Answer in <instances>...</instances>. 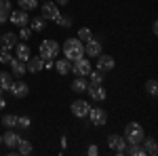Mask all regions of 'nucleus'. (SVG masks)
Instances as JSON below:
<instances>
[{"mask_svg": "<svg viewBox=\"0 0 158 156\" xmlns=\"http://www.w3.org/2000/svg\"><path fill=\"white\" fill-rule=\"evenodd\" d=\"M70 89H72L76 95H82V93H86V89H89V82L85 80V76H76L72 80V84H70Z\"/></svg>", "mask_w": 158, "mask_h": 156, "instance_id": "17", "label": "nucleus"}, {"mask_svg": "<svg viewBox=\"0 0 158 156\" xmlns=\"http://www.w3.org/2000/svg\"><path fill=\"white\" fill-rule=\"evenodd\" d=\"M11 82H13V74L0 70V91H9Z\"/></svg>", "mask_w": 158, "mask_h": 156, "instance_id": "22", "label": "nucleus"}, {"mask_svg": "<svg viewBox=\"0 0 158 156\" xmlns=\"http://www.w3.org/2000/svg\"><path fill=\"white\" fill-rule=\"evenodd\" d=\"M0 122H2L6 129H15V127H17V116H15V114H4Z\"/></svg>", "mask_w": 158, "mask_h": 156, "instance_id": "27", "label": "nucleus"}, {"mask_svg": "<svg viewBox=\"0 0 158 156\" xmlns=\"http://www.w3.org/2000/svg\"><path fill=\"white\" fill-rule=\"evenodd\" d=\"M0 93H2V91H0Z\"/></svg>", "mask_w": 158, "mask_h": 156, "instance_id": "43", "label": "nucleus"}, {"mask_svg": "<svg viewBox=\"0 0 158 156\" xmlns=\"http://www.w3.org/2000/svg\"><path fill=\"white\" fill-rule=\"evenodd\" d=\"M53 2H55V4H59V6H65L70 0H53Z\"/></svg>", "mask_w": 158, "mask_h": 156, "instance_id": "38", "label": "nucleus"}, {"mask_svg": "<svg viewBox=\"0 0 158 156\" xmlns=\"http://www.w3.org/2000/svg\"><path fill=\"white\" fill-rule=\"evenodd\" d=\"M9 91H11V95L15 97V99H23V97H27V93H30V86H27V82H23V80H17V82H11Z\"/></svg>", "mask_w": 158, "mask_h": 156, "instance_id": "11", "label": "nucleus"}, {"mask_svg": "<svg viewBox=\"0 0 158 156\" xmlns=\"http://www.w3.org/2000/svg\"><path fill=\"white\" fill-rule=\"evenodd\" d=\"M86 154H89V156H97V154H99V148H97L95 144H93V145H89V150H86Z\"/></svg>", "mask_w": 158, "mask_h": 156, "instance_id": "36", "label": "nucleus"}, {"mask_svg": "<svg viewBox=\"0 0 158 156\" xmlns=\"http://www.w3.org/2000/svg\"><path fill=\"white\" fill-rule=\"evenodd\" d=\"M34 32H32V27L30 25H23V27H19V38L21 40H30V36H32Z\"/></svg>", "mask_w": 158, "mask_h": 156, "instance_id": "31", "label": "nucleus"}, {"mask_svg": "<svg viewBox=\"0 0 158 156\" xmlns=\"http://www.w3.org/2000/svg\"><path fill=\"white\" fill-rule=\"evenodd\" d=\"M124 154H131V156H146V152H143L141 144H127V148H124Z\"/></svg>", "mask_w": 158, "mask_h": 156, "instance_id": "25", "label": "nucleus"}, {"mask_svg": "<svg viewBox=\"0 0 158 156\" xmlns=\"http://www.w3.org/2000/svg\"><path fill=\"white\" fill-rule=\"evenodd\" d=\"M15 44H17V34L6 32V34L0 36V48H2V51H11Z\"/></svg>", "mask_w": 158, "mask_h": 156, "instance_id": "15", "label": "nucleus"}, {"mask_svg": "<svg viewBox=\"0 0 158 156\" xmlns=\"http://www.w3.org/2000/svg\"><path fill=\"white\" fill-rule=\"evenodd\" d=\"M30 55H32V51H30V44L27 42H19V44H15V57L21 61H27L30 59Z\"/></svg>", "mask_w": 158, "mask_h": 156, "instance_id": "18", "label": "nucleus"}, {"mask_svg": "<svg viewBox=\"0 0 158 156\" xmlns=\"http://www.w3.org/2000/svg\"><path fill=\"white\" fill-rule=\"evenodd\" d=\"M61 51H63V57L68 61H76L78 57L85 55V42L78 40V38H68V40L63 42Z\"/></svg>", "mask_w": 158, "mask_h": 156, "instance_id": "1", "label": "nucleus"}, {"mask_svg": "<svg viewBox=\"0 0 158 156\" xmlns=\"http://www.w3.org/2000/svg\"><path fill=\"white\" fill-rule=\"evenodd\" d=\"M57 23H59V27H72V19H70V17H61L59 15Z\"/></svg>", "mask_w": 158, "mask_h": 156, "instance_id": "34", "label": "nucleus"}, {"mask_svg": "<svg viewBox=\"0 0 158 156\" xmlns=\"http://www.w3.org/2000/svg\"><path fill=\"white\" fill-rule=\"evenodd\" d=\"M11 61H13V57H11V51H0V63L9 65Z\"/></svg>", "mask_w": 158, "mask_h": 156, "instance_id": "33", "label": "nucleus"}, {"mask_svg": "<svg viewBox=\"0 0 158 156\" xmlns=\"http://www.w3.org/2000/svg\"><path fill=\"white\" fill-rule=\"evenodd\" d=\"M0 51H2V48H0Z\"/></svg>", "mask_w": 158, "mask_h": 156, "instance_id": "42", "label": "nucleus"}, {"mask_svg": "<svg viewBox=\"0 0 158 156\" xmlns=\"http://www.w3.org/2000/svg\"><path fill=\"white\" fill-rule=\"evenodd\" d=\"M30 124H32L30 116H17V127L19 129H30Z\"/></svg>", "mask_w": 158, "mask_h": 156, "instance_id": "32", "label": "nucleus"}, {"mask_svg": "<svg viewBox=\"0 0 158 156\" xmlns=\"http://www.w3.org/2000/svg\"><path fill=\"white\" fill-rule=\"evenodd\" d=\"M4 108H6V99H4L2 93H0V110H4Z\"/></svg>", "mask_w": 158, "mask_h": 156, "instance_id": "37", "label": "nucleus"}, {"mask_svg": "<svg viewBox=\"0 0 158 156\" xmlns=\"http://www.w3.org/2000/svg\"><path fill=\"white\" fill-rule=\"evenodd\" d=\"M0 145H2V135H0Z\"/></svg>", "mask_w": 158, "mask_h": 156, "instance_id": "40", "label": "nucleus"}, {"mask_svg": "<svg viewBox=\"0 0 158 156\" xmlns=\"http://www.w3.org/2000/svg\"><path fill=\"white\" fill-rule=\"evenodd\" d=\"M89 78H91V82L89 84H103V72H93V70H91V72H89Z\"/></svg>", "mask_w": 158, "mask_h": 156, "instance_id": "29", "label": "nucleus"}, {"mask_svg": "<svg viewBox=\"0 0 158 156\" xmlns=\"http://www.w3.org/2000/svg\"><path fill=\"white\" fill-rule=\"evenodd\" d=\"M9 65H11V74H13V76H17V78H21V76H25V74H27L25 61L17 59V57H13V61L9 63Z\"/></svg>", "mask_w": 158, "mask_h": 156, "instance_id": "14", "label": "nucleus"}, {"mask_svg": "<svg viewBox=\"0 0 158 156\" xmlns=\"http://www.w3.org/2000/svg\"><path fill=\"white\" fill-rule=\"evenodd\" d=\"M141 144H143V152H146L148 156H156L158 154V145H156V139H154V137H143V141H141Z\"/></svg>", "mask_w": 158, "mask_h": 156, "instance_id": "20", "label": "nucleus"}, {"mask_svg": "<svg viewBox=\"0 0 158 156\" xmlns=\"http://www.w3.org/2000/svg\"><path fill=\"white\" fill-rule=\"evenodd\" d=\"M42 2H44V0H42Z\"/></svg>", "mask_w": 158, "mask_h": 156, "instance_id": "41", "label": "nucleus"}, {"mask_svg": "<svg viewBox=\"0 0 158 156\" xmlns=\"http://www.w3.org/2000/svg\"><path fill=\"white\" fill-rule=\"evenodd\" d=\"M40 15L44 17V19H51V21H57L59 19V4H55L53 0H44L42 2V6H40Z\"/></svg>", "mask_w": 158, "mask_h": 156, "instance_id": "4", "label": "nucleus"}, {"mask_svg": "<svg viewBox=\"0 0 158 156\" xmlns=\"http://www.w3.org/2000/svg\"><path fill=\"white\" fill-rule=\"evenodd\" d=\"M86 118L91 120V124H95V127H103L108 122V112L103 108H91Z\"/></svg>", "mask_w": 158, "mask_h": 156, "instance_id": "6", "label": "nucleus"}, {"mask_svg": "<svg viewBox=\"0 0 158 156\" xmlns=\"http://www.w3.org/2000/svg\"><path fill=\"white\" fill-rule=\"evenodd\" d=\"M44 21H47V19H44V17H42V15H38V17H34V19H30V27H32V32H42V30H44Z\"/></svg>", "mask_w": 158, "mask_h": 156, "instance_id": "23", "label": "nucleus"}, {"mask_svg": "<svg viewBox=\"0 0 158 156\" xmlns=\"http://www.w3.org/2000/svg\"><path fill=\"white\" fill-rule=\"evenodd\" d=\"M108 145L112 152H116V154H124V148H127V139H124V135H110L108 137Z\"/></svg>", "mask_w": 158, "mask_h": 156, "instance_id": "8", "label": "nucleus"}, {"mask_svg": "<svg viewBox=\"0 0 158 156\" xmlns=\"http://www.w3.org/2000/svg\"><path fill=\"white\" fill-rule=\"evenodd\" d=\"M9 21H11L13 25H17V27H23V25L30 23V15H27V11L17 9V11H11V15H9Z\"/></svg>", "mask_w": 158, "mask_h": 156, "instance_id": "10", "label": "nucleus"}, {"mask_svg": "<svg viewBox=\"0 0 158 156\" xmlns=\"http://www.w3.org/2000/svg\"><path fill=\"white\" fill-rule=\"evenodd\" d=\"M59 51H61V47H59L57 40H42L40 47H38V55L42 57V61L44 59H57Z\"/></svg>", "mask_w": 158, "mask_h": 156, "instance_id": "3", "label": "nucleus"}, {"mask_svg": "<svg viewBox=\"0 0 158 156\" xmlns=\"http://www.w3.org/2000/svg\"><path fill=\"white\" fill-rule=\"evenodd\" d=\"M152 34H154V36H156V34H158V25H156V21L152 23Z\"/></svg>", "mask_w": 158, "mask_h": 156, "instance_id": "39", "label": "nucleus"}, {"mask_svg": "<svg viewBox=\"0 0 158 156\" xmlns=\"http://www.w3.org/2000/svg\"><path fill=\"white\" fill-rule=\"evenodd\" d=\"M53 68H55L61 76H65V74H70V70H72V61H68L65 57H63V59H57V61H55V65H53Z\"/></svg>", "mask_w": 158, "mask_h": 156, "instance_id": "21", "label": "nucleus"}, {"mask_svg": "<svg viewBox=\"0 0 158 156\" xmlns=\"http://www.w3.org/2000/svg\"><path fill=\"white\" fill-rule=\"evenodd\" d=\"M76 38H78V40H82V42H86V40H91V38H93V32H91L89 27H80Z\"/></svg>", "mask_w": 158, "mask_h": 156, "instance_id": "30", "label": "nucleus"}, {"mask_svg": "<svg viewBox=\"0 0 158 156\" xmlns=\"http://www.w3.org/2000/svg\"><path fill=\"white\" fill-rule=\"evenodd\" d=\"M91 70H93L91 61L82 55V57H78L76 61H72V70H70V72L76 74V76H89V72H91Z\"/></svg>", "mask_w": 158, "mask_h": 156, "instance_id": "5", "label": "nucleus"}, {"mask_svg": "<svg viewBox=\"0 0 158 156\" xmlns=\"http://www.w3.org/2000/svg\"><path fill=\"white\" fill-rule=\"evenodd\" d=\"M146 91H148V95L156 97V93H158V82L154 80V78H150V80H146Z\"/></svg>", "mask_w": 158, "mask_h": 156, "instance_id": "28", "label": "nucleus"}, {"mask_svg": "<svg viewBox=\"0 0 158 156\" xmlns=\"http://www.w3.org/2000/svg\"><path fill=\"white\" fill-rule=\"evenodd\" d=\"M101 53H103V44H101L99 40L91 38V40L85 42V55H89V57H97V55H101Z\"/></svg>", "mask_w": 158, "mask_h": 156, "instance_id": "13", "label": "nucleus"}, {"mask_svg": "<svg viewBox=\"0 0 158 156\" xmlns=\"http://www.w3.org/2000/svg\"><path fill=\"white\" fill-rule=\"evenodd\" d=\"M143 137H146V131H143V127L139 122L133 120V122H129L124 127V139H127V144H141Z\"/></svg>", "mask_w": 158, "mask_h": 156, "instance_id": "2", "label": "nucleus"}, {"mask_svg": "<svg viewBox=\"0 0 158 156\" xmlns=\"http://www.w3.org/2000/svg\"><path fill=\"white\" fill-rule=\"evenodd\" d=\"M70 110H72V114L76 118H86L89 116V110H91V103L86 99H76V101H72Z\"/></svg>", "mask_w": 158, "mask_h": 156, "instance_id": "7", "label": "nucleus"}, {"mask_svg": "<svg viewBox=\"0 0 158 156\" xmlns=\"http://www.w3.org/2000/svg\"><path fill=\"white\" fill-rule=\"evenodd\" d=\"M19 139H21V137H19V135H17V133L13 131V129H9V131L4 133V135H2V144L4 145H9V148H17V144H19Z\"/></svg>", "mask_w": 158, "mask_h": 156, "instance_id": "19", "label": "nucleus"}, {"mask_svg": "<svg viewBox=\"0 0 158 156\" xmlns=\"http://www.w3.org/2000/svg\"><path fill=\"white\" fill-rule=\"evenodd\" d=\"M9 15H11V11L0 9V23H6V21H9Z\"/></svg>", "mask_w": 158, "mask_h": 156, "instance_id": "35", "label": "nucleus"}, {"mask_svg": "<svg viewBox=\"0 0 158 156\" xmlns=\"http://www.w3.org/2000/svg\"><path fill=\"white\" fill-rule=\"evenodd\" d=\"M114 68H116V61H114L112 55H103V53L97 55V70L99 72L106 74V72H112Z\"/></svg>", "mask_w": 158, "mask_h": 156, "instance_id": "12", "label": "nucleus"}, {"mask_svg": "<svg viewBox=\"0 0 158 156\" xmlns=\"http://www.w3.org/2000/svg\"><path fill=\"white\" fill-rule=\"evenodd\" d=\"M32 150H34L32 144H30L27 139L21 137V139H19V144H17V152H19V154H23V156H27V154H32Z\"/></svg>", "mask_w": 158, "mask_h": 156, "instance_id": "26", "label": "nucleus"}, {"mask_svg": "<svg viewBox=\"0 0 158 156\" xmlns=\"http://www.w3.org/2000/svg\"><path fill=\"white\" fill-rule=\"evenodd\" d=\"M25 68H27L30 74L42 72V70H44V68H42V57H40V55H38V57H32V55H30V59L25 61Z\"/></svg>", "mask_w": 158, "mask_h": 156, "instance_id": "16", "label": "nucleus"}, {"mask_svg": "<svg viewBox=\"0 0 158 156\" xmlns=\"http://www.w3.org/2000/svg\"><path fill=\"white\" fill-rule=\"evenodd\" d=\"M86 93L89 97L93 99V101H106V97H108V91H106V86L103 84H89V89H86Z\"/></svg>", "mask_w": 158, "mask_h": 156, "instance_id": "9", "label": "nucleus"}, {"mask_svg": "<svg viewBox=\"0 0 158 156\" xmlns=\"http://www.w3.org/2000/svg\"><path fill=\"white\" fill-rule=\"evenodd\" d=\"M17 4H19V9L21 11H34V9H38L40 6V0H17Z\"/></svg>", "mask_w": 158, "mask_h": 156, "instance_id": "24", "label": "nucleus"}]
</instances>
